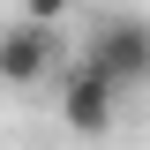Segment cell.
<instances>
[{
	"mask_svg": "<svg viewBox=\"0 0 150 150\" xmlns=\"http://www.w3.org/2000/svg\"><path fill=\"white\" fill-rule=\"evenodd\" d=\"M112 112H120V90L105 83V68H98V60H75V68L60 75V120H68L75 135H105Z\"/></svg>",
	"mask_w": 150,
	"mask_h": 150,
	"instance_id": "7a4b0ae2",
	"label": "cell"
},
{
	"mask_svg": "<svg viewBox=\"0 0 150 150\" xmlns=\"http://www.w3.org/2000/svg\"><path fill=\"white\" fill-rule=\"evenodd\" d=\"M83 60L105 68L112 90H143V83H150V23L143 15H105L90 30V45H83Z\"/></svg>",
	"mask_w": 150,
	"mask_h": 150,
	"instance_id": "6da1fadb",
	"label": "cell"
},
{
	"mask_svg": "<svg viewBox=\"0 0 150 150\" xmlns=\"http://www.w3.org/2000/svg\"><path fill=\"white\" fill-rule=\"evenodd\" d=\"M53 75V30L45 23H8L0 30V90H30V83H45Z\"/></svg>",
	"mask_w": 150,
	"mask_h": 150,
	"instance_id": "3957f363",
	"label": "cell"
},
{
	"mask_svg": "<svg viewBox=\"0 0 150 150\" xmlns=\"http://www.w3.org/2000/svg\"><path fill=\"white\" fill-rule=\"evenodd\" d=\"M15 8H23V23H45V30L68 15V0H15Z\"/></svg>",
	"mask_w": 150,
	"mask_h": 150,
	"instance_id": "277c9868",
	"label": "cell"
}]
</instances>
